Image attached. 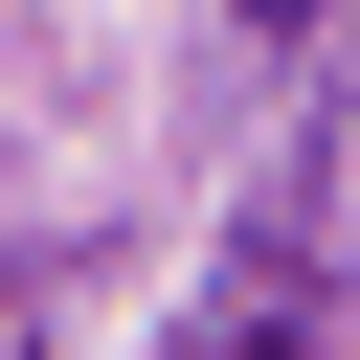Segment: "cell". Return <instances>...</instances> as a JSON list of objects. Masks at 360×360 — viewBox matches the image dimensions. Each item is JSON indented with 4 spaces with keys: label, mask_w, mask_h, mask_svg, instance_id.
Returning a JSON list of instances; mask_svg holds the SVG:
<instances>
[{
    "label": "cell",
    "mask_w": 360,
    "mask_h": 360,
    "mask_svg": "<svg viewBox=\"0 0 360 360\" xmlns=\"http://www.w3.org/2000/svg\"><path fill=\"white\" fill-rule=\"evenodd\" d=\"M180 360H315V270H292V225H248V270L202 292V338Z\"/></svg>",
    "instance_id": "obj_1"
},
{
    "label": "cell",
    "mask_w": 360,
    "mask_h": 360,
    "mask_svg": "<svg viewBox=\"0 0 360 360\" xmlns=\"http://www.w3.org/2000/svg\"><path fill=\"white\" fill-rule=\"evenodd\" d=\"M248 22H270V45H315V0H248Z\"/></svg>",
    "instance_id": "obj_2"
}]
</instances>
